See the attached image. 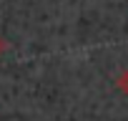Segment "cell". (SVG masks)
Here are the masks:
<instances>
[{"mask_svg": "<svg viewBox=\"0 0 128 121\" xmlns=\"http://www.w3.org/2000/svg\"><path fill=\"white\" fill-rule=\"evenodd\" d=\"M5 48H8V43H5V38H3V35H0V55L5 53Z\"/></svg>", "mask_w": 128, "mask_h": 121, "instance_id": "2", "label": "cell"}, {"mask_svg": "<svg viewBox=\"0 0 128 121\" xmlns=\"http://www.w3.org/2000/svg\"><path fill=\"white\" fill-rule=\"evenodd\" d=\"M116 88H118L123 96H128V68H126V71H120V73L116 76Z\"/></svg>", "mask_w": 128, "mask_h": 121, "instance_id": "1", "label": "cell"}]
</instances>
